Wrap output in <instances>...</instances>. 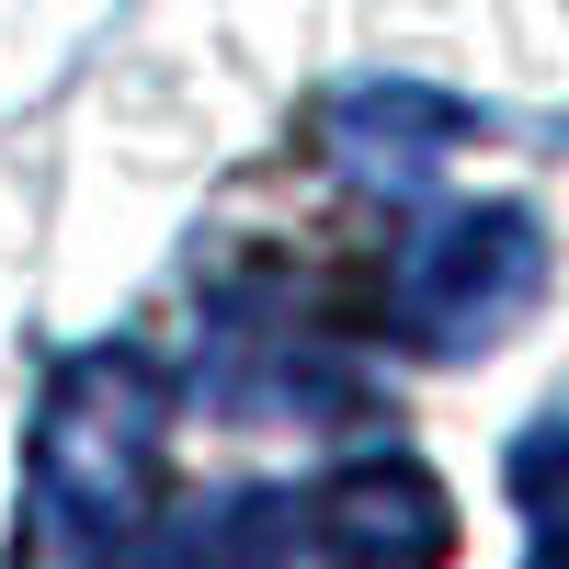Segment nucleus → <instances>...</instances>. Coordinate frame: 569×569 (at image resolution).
I'll return each mask as SVG.
<instances>
[{
	"label": "nucleus",
	"mask_w": 569,
	"mask_h": 569,
	"mask_svg": "<svg viewBox=\"0 0 569 569\" xmlns=\"http://www.w3.org/2000/svg\"><path fill=\"white\" fill-rule=\"evenodd\" d=\"M171 445V376L149 353H69L34 410V501H23V569H114L137 512L160 490Z\"/></svg>",
	"instance_id": "1"
},
{
	"label": "nucleus",
	"mask_w": 569,
	"mask_h": 569,
	"mask_svg": "<svg viewBox=\"0 0 569 569\" xmlns=\"http://www.w3.org/2000/svg\"><path fill=\"white\" fill-rule=\"evenodd\" d=\"M547 284V228L525 206H445L388 273V330L410 353H479Z\"/></svg>",
	"instance_id": "2"
},
{
	"label": "nucleus",
	"mask_w": 569,
	"mask_h": 569,
	"mask_svg": "<svg viewBox=\"0 0 569 569\" xmlns=\"http://www.w3.org/2000/svg\"><path fill=\"white\" fill-rule=\"evenodd\" d=\"M308 547L319 569H445L456 501L421 456L376 445V456H342L330 479H308Z\"/></svg>",
	"instance_id": "3"
},
{
	"label": "nucleus",
	"mask_w": 569,
	"mask_h": 569,
	"mask_svg": "<svg viewBox=\"0 0 569 569\" xmlns=\"http://www.w3.org/2000/svg\"><path fill=\"white\" fill-rule=\"evenodd\" d=\"M467 103H445V91H410V80H365L330 103V149H342V171L365 182V194H433L445 149H467Z\"/></svg>",
	"instance_id": "4"
},
{
	"label": "nucleus",
	"mask_w": 569,
	"mask_h": 569,
	"mask_svg": "<svg viewBox=\"0 0 569 569\" xmlns=\"http://www.w3.org/2000/svg\"><path fill=\"white\" fill-rule=\"evenodd\" d=\"M512 501L536 525V558H569V410L512 445Z\"/></svg>",
	"instance_id": "5"
},
{
	"label": "nucleus",
	"mask_w": 569,
	"mask_h": 569,
	"mask_svg": "<svg viewBox=\"0 0 569 569\" xmlns=\"http://www.w3.org/2000/svg\"><path fill=\"white\" fill-rule=\"evenodd\" d=\"M536 569H569V558H536Z\"/></svg>",
	"instance_id": "6"
}]
</instances>
